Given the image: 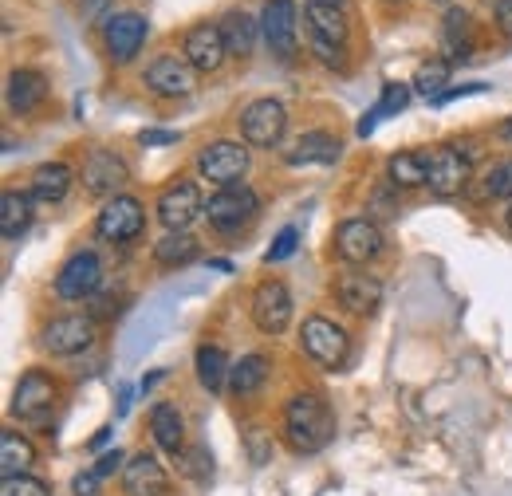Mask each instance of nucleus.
Instances as JSON below:
<instances>
[{
    "instance_id": "nucleus-10",
    "label": "nucleus",
    "mask_w": 512,
    "mask_h": 496,
    "mask_svg": "<svg viewBox=\"0 0 512 496\" xmlns=\"http://www.w3.org/2000/svg\"><path fill=\"white\" fill-rule=\"evenodd\" d=\"M201 213H205V201H201L197 182H190V178H178L174 186L162 189V197H158V221L170 233H186Z\"/></svg>"
},
{
    "instance_id": "nucleus-8",
    "label": "nucleus",
    "mask_w": 512,
    "mask_h": 496,
    "mask_svg": "<svg viewBox=\"0 0 512 496\" xmlns=\"http://www.w3.org/2000/svg\"><path fill=\"white\" fill-rule=\"evenodd\" d=\"M197 170H201V178H209L213 186H233V182H241L245 178V170H249V150L241 146V142H209L201 154H197Z\"/></svg>"
},
{
    "instance_id": "nucleus-9",
    "label": "nucleus",
    "mask_w": 512,
    "mask_h": 496,
    "mask_svg": "<svg viewBox=\"0 0 512 496\" xmlns=\"http://www.w3.org/2000/svg\"><path fill=\"white\" fill-rule=\"evenodd\" d=\"M260 32L264 44L276 60H292L300 48V32H296V4L292 0H268L264 16H260Z\"/></svg>"
},
{
    "instance_id": "nucleus-14",
    "label": "nucleus",
    "mask_w": 512,
    "mask_h": 496,
    "mask_svg": "<svg viewBox=\"0 0 512 496\" xmlns=\"http://www.w3.org/2000/svg\"><path fill=\"white\" fill-rule=\"evenodd\" d=\"M91 343H95V323L87 315H60L44 327V351H52L60 359L83 355Z\"/></svg>"
},
{
    "instance_id": "nucleus-43",
    "label": "nucleus",
    "mask_w": 512,
    "mask_h": 496,
    "mask_svg": "<svg viewBox=\"0 0 512 496\" xmlns=\"http://www.w3.org/2000/svg\"><path fill=\"white\" fill-rule=\"evenodd\" d=\"M249 453H253V465H264V461H268V441H264L260 430L249 434Z\"/></svg>"
},
{
    "instance_id": "nucleus-27",
    "label": "nucleus",
    "mask_w": 512,
    "mask_h": 496,
    "mask_svg": "<svg viewBox=\"0 0 512 496\" xmlns=\"http://www.w3.org/2000/svg\"><path fill=\"white\" fill-rule=\"evenodd\" d=\"M335 158H339V142H335L331 134H323V130L304 134V138L288 150V162H292V166H331Z\"/></svg>"
},
{
    "instance_id": "nucleus-17",
    "label": "nucleus",
    "mask_w": 512,
    "mask_h": 496,
    "mask_svg": "<svg viewBox=\"0 0 512 496\" xmlns=\"http://www.w3.org/2000/svg\"><path fill=\"white\" fill-rule=\"evenodd\" d=\"M335 300L351 315H371L383 304V280H375L371 272H343L335 276Z\"/></svg>"
},
{
    "instance_id": "nucleus-12",
    "label": "nucleus",
    "mask_w": 512,
    "mask_h": 496,
    "mask_svg": "<svg viewBox=\"0 0 512 496\" xmlns=\"http://www.w3.org/2000/svg\"><path fill=\"white\" fill-rule=\"evenodd\" d=\"M146 87L154 95H162V99H186L197 87V71H193V63L186 56L182 60L178 56H158L146 67Z\"/></svg>"
},
{
    "instance_id": "nucleus-33",
    "label": "nucleus",
    "mask_w": 512,
    "mask_h": 496,
    "mask_svg": "<svg viewBox=\"0 0 512 496\" xmlns=\"http://www.w3.org/2000/svg\"><path fill=\"white\" fill-rule=\"evenodd\" d=\"M229 363H225V351L221 347H197V378H201V386L209 390V394H217L225 382H229Z\"/></svg>"
},
{
    "instance_id": "nucleus-45",
    "label": "nucleus",
    "mask_w": 512,
    "mask_h": 496,
    "mask_svg": "<svg viewBox=\"0 0 512 496\" xmlns=\"http://www.w3.org/2000/svg\"><path fill=\"white\" fill-rule=\"evenodd\" d=\"M107 441H111V426H103V430H99V434L91 437V449H103V445H107Z\"/></svg>"
},
{
    "instance_id": "nucleus-32",
    "label": "nucleus",
    "mask_w": 512,
    "mask_h": 496,
    "mask_svg": "<svg viewBox=\"0 0 512 496\" xmlns=\"http://www.w3.org/2000/svg\"><path fill=\"white\" fill-rule=\"evenodd\" d=\"M264 378H268V359H264V355H245V359L229 371V386H233L237 398H249V394H256V390L264 386Z\"/></svg>"
},
{
    "instance_id": "nucleus-16",
    "label": "nucleus",
    "mask_w": 512,
    "mask_h": 496,
    "mask_svg": "<svg viewBox=\"0 0 512 496\" xmlns=\"http://www.w3.org/2000/svg\"><path fill=\"white\" fill-rule=\"evenodd\" d=\"M52 402H56V382L44 371H28L20 378L16 394H12V414L24 418V422H44Z\"/></svg>"
},
{
    "instance_id": "nucleus-47",
    "label": "nucleus",
    "mask_w": 512,
    "mask_h": 496,
    "mask_svg": "<svg viewBox=\"0 0 512 496\" xmlns=\"http://www.w3.org/2000/svg\"><path fill=\"white\" fill-rule=\"evenodd\" d=\"M158 374H162V371H150V374H146V378H142V390H150V386L158 382Z\"/></svg>"
},
{
    "instance_id": "nucleus-15",
    "label": "nucleus",
    "mask_w": 512,
    "mask_h": 496,
    "mask_svg": "<svg viewBox=\"0 0 512 496\" xmlns=\"http://www.w3.org/2000/svg\"><path fill=\"white\" fill-rule=\"evenodd\" d=\"M146 32H150V24H146L142 12H115L107 20V32H103L107 56L115 63H130L138 56V48L146 44Z\"/></svg>"
},
{
    "instance_id": "nucleus-37",
    "label": "nucleus",
    "mask_w": 512,
    "mask_h": 496,
    "mask_svg": "<svg viewBox=\"0 0 512 496\" xmlns=\"http://www.w3.org/2000/svg\"><path fill=\"white\" fill-rule=\"evenodd\" d=\"M485 197H509L512 201V158L509 162H497L489 174H485Z\"/></svg>"
},
{
    "instance_id": "nucleus-49",
    "label": "nucleus",
    "mask_w": 512,
    "mask_h": 496,
    "mask_svg": "<svg viewBox=\"0 0 512 496\" xmlns=\"http://www.w3.org/2000/svg\"><path fill=\"white\" fill-rule=\"evenodd\" d=\"M316 4H331V8H343V0H316Z\"/></svg>"
},
{
    "instance_id": "nucleus-11",
    "label": "nucleus",
    "mask_w": 512,
    "mask_h": 496,
    "mask_svg": "<svg viewBox=\"0 0 512 496\" xmlns=\"http://www.w3.org/2000/svg\"><path fill=\"white\" fill-rule=\"evenodd\" d=\"M99 288H103V264H99V256L95 252L67 256V264L60 268V276H56V296L67 300V304H75V300L95 296Z\"/></svg>"
},
{
    "instance_id": "nucleus-1",
    "label": "nucleus",
    "mask_w": 512,
    "mask_h": 496,
    "mask_svg": "<svg viewBox=\"0 0 512 496\" xmlns=\"http://www.w3.org/2000/svg\"><path fill=\"white\" fill-rule=\"evenodd\" d=\"M284 434L296 453H320L335 437V414L320 394H296L284 406Z\"/></svg>"
},
{
    "instance_id": "nucleus-50",
    "label": "nucleus",
    "mask_w": 512,
    "mask_h": 496,
    "mask_svg": "<svg viewBox=\"0 0 512 496\" xmlns=\"http://www.w3.org/2000/svg\"><path fill=\"white\" fill-rule=\"evenodd\" d=\"M505 225L512 229V201H509V213H505Z\"/></svg>"
},
{
    "instance_id": "nucleus-34",
    "label": "nucleus",
    "mask_w": 512,
    "mask_h": 496,
    "mask_svg": "<svg viewBox=\"0 0 512 496\" xmlns=\"http://www.w3.org/2000/svg\"><path fill=\"white\" fill-rule=\"evenodd\" d=\"M193 256H197V241L190 233H166L154 248V260L162 268H182V264H190Z\"/></svg>"
},
{
    "instance_id": "nucleus-24",
    "label": "nucleus",
    "mask_w": 512,
    "mask_h": 496,
    "mask_svg": "<svg viewBox=\"0 0 512 496\" xmlns=\"http://www.w3.org/2000/svg\"><path fill=\"white\" fill-rule=\"evenodd\" d=\"M442 52H446V63L469 60V52H473V16L465 8H449L446 12V20H442Z\"/></svg>"
},
{
    "instance_id": "nucleus-28",
    "label": "nucleus",
    "mask_w": 512,
    "mask_h": 496,
    "mask_svg": "<svg viewBox=\"0 0 512 496\" xmlns=\"http://www.w3.org/2000/svg\"><path fill=\"white\" fill-rule=\"evenodd\" d=\"M410 95H414V87H406V83H386L383 91H379V103L363 115V123H359V134L367 138L375 126H379V119H386V115H402L406 107H410Z\"/></svg>"
},
{
    "instance_id": "nucleus-48",
    "label": "nucleus",
    "mask_w": 512,
    "mask_h": 496,
    "mask_svg": "<svg viewBox=\"0 0 512 496\" xmlns=\"http://www.w3.org/2000/svg\"><path fill=\"white\" fill-rule=\"evenodd\" d=\"M501 138H505V142H512V119L505 126H501Z\"/></svg>"
},
{
    "instance_id": "nucleus-38",
    "label": "nucleus",
    "mask_w": 512,
    "mask_h": 496,
    "mask_svg": "<svg viewBox=\"0 0 512 496\" xmlns=\"http://www.w3.org/2000/svg\"><path fill=\"white\" fill-rule=\"evenodd\" d=\"M296 245H300V233L288 225V229H280V237L272 241V248L264 252V264H280V260H288L292 252H296Z\"/></svg>"
},
{
    "instance_id": "nucleus-6",
    "label": "nucleus",
    "mask_w": 512,
    "mask_h": 496,
    "mask_svg": "<svg viewBox=\"0 0 512 496\" xmlns=\"http://www.w3.org/2000/svg\"><path fill=\"white\" fill-rule=\"evenodd\" d=\"M300 347H304V355L316 359L320 367H339V363L347 359V331H343L339 323L323 319V315H312V319H304V327H300Z\"/></svg>"
},
{
    "instance_id": "nucleus-35",
    "label": "nucleus",
    "mask_w": 512,
    "mask_h": 496,
    "mask_svg": "<svg viewBox=\"0 0 512 496\" xmlns=\"http://www.w3.org/2000/svg\"><path fill=\"white\" fill-rule=\"evenodd\" d=\"M446 83H449V63L446 60H430L414 71V91H418V95H426L430 103L446 91Z\"/></svg>"
},
{
    "instance_id": "nucleus-26",
    "label": "nucleus",
    "mask_w": 512,
    "mask_h": 496,
    "mask_svg": "<svg viewBox=\"0 0 512 496\" xmlns=\"http://www.w3.org/2000/svg\"><path fill=\"white\" fill-rule=\"evenodd\" d=\"M75 182V174L67 170L64 162H44V166H36V174H32V182H28V193L36 197V201H44V205H56V201H64L67 189Z\"/></svg>"
},
{
    "instance_id": "nucleus-46",
    "label": "nucleus",
    "mask_w": 512,
    "mask_h": 496,
    "mask_svg": "<svg viewBox=\"0 0 512 496\" xmlns=\"http://www.w3.org/2000/svg\"><path fill=\"white\" fill-rule=\"evenodd\" d=\"M119 414H130V386H123V394H119Z\"/></svg>"
},
{
    "instance_id": "nucleus-40",
    "label": "nucleus",
    "mask_w": 512,
    "mask_h": 496,
    "mask_svg": "<svg viewBox=\"0 0 512 496\" xmlns=\"http://www.w3.org/2000/svg\"><path fill=\"white\" fill-rule=\"evenodd\" d=\"M178 134L174 130H142L138 134V146H174Z\"/></svg>"
},
{
    "instance_id": "nucleus-23",
    "label": "nucleus",
    "mask_w": 512,
    "mask_h": 496,
    "mask_svg": "<svg viewBox=\"0 0 512 496\" xmlns=\"http://www.w3.org/2000/svg\"><path fill=\"white\" fill-rule=\"evenodd\" d=\"M465 182H469V158H461L449 146L430 154V178H426V186L434 189V193H457Z\"/></svg>"
},
{
    "instance_id": "nucleus-19",
    "label": "nucleus",
    "mask_w": 512,
    "mask_h": 496,
    "mask_svg": "<svg viewBox=\"0 0 512 496\" xmlns=\"http://www.w3.org/2000/svg\"><path fill=\"white\" fill-rule=\"evenodd\" d=\"M182 56L193 63V71H205V75L217 71L225 63V56H229L225 36H221V24H197V28H190Z\"/></svg>"
},
{
    "instance_id": "nucleus-41",
    "label": "nucleus",
    "mask_w": 512,
    "mask_h": 496,
    "mask_svg": "<svg viewBox=\"0 0 512 496\" xmlns=\"http://www.w3.org/2000/svg\"><path fill=\"white\" fill-rule=\"evenodd\" d=\"M123 465H127V461H123V453H119V449H111V453H103V457L95 461V473L107 481V477H111L115 469H123Z\"/></svg>"
},
{
    "instance_id": "nucleus-30",
    "label": "nucleus",
    "mask_w": 512,
    "mask_h": 496,
    "mask_svg": "<svg viewBox=\"0 0 512 496\" xmlns=\"http://www.w3.org/2000/svg\"><path fill=\"white\" fill-rule=\"evenodd\" d=\"M221 36H225V48H229V56H249L256 44V24L249 12H229L225 20H221Z\"/></svg>"
},
{
    "instance_id": "nucleus-13",
    "label": "nucleus",
    "mask_w": 512,
    "mask_h": 496,
    "mask_svg": "<svg viewBox=\"0 0 512 496\" xmlns=\"http://www.w3.org/2000/svg\"><path fill=\"white\" fill-rule=\"evenodd\" d=\"M249 311H253V323L264 335H280L292 323V296H288V288L280 280H264L253 292Z\"/></svg>"
},
{
    "instance_id": "nucleus-4",
    "label": "nucleus",
    "mask_w": 512,
    "mask_h": 496,
    "mask_svg": "<svg viewBox=\"0 0 512 496\" xmlns=\"http://www.w3.org/2000/svg\"><path fill=\"white\" fill-rule=\"evenodd\" d=\"M142 225H146L142 201L119 193V197H111V201L103 205V213H99V221H95V233H99V241H107V245H127V241H134V237L142 233Z\"/></svg>"
},
{
    "instance_id": "nucleus-31",
    "label": "nucleus",
    "mask_w": 512,
    "mask_h": 496,
    "mask_svg": "<svg viewBox=\"0 0 512 496\" xmlns=\"http://www.w3.org/2000/svg\"><path fill=\"white\" fill-rule=\"evenodd\" d=\"M32 461H36V449H32L28 437L12 434V430L0 437V469H4V477H20V473H28Z\"/></svg>"
},
{
    "instance_id": "nucleus-44",
    "label": "nucleus",
    "mask_w": 512,
    "mask_h": 496,
    "mask_svg": "<svg viewBox=\"0 0 512 496\" xmlns=\"http://www.w3.org/2000/svg\"><path fill=\"white\" fill-rule=\"evenodd\" d=\"M497 28L512 36V0H497Z\"/></svg>"
},
{
    "instance_id": "nucleus-25",
    "label": "nucleus",
    "mask_w": 512,
    "mask_h": 496,
    "mask_svg": "<svg viewBox=\"0 0 512 496\" xmlns=\"http://www.w3.org/2000/svg\"><path fill=\"white\" fill-rule=\"evenodd\" d=\"M32 225V193L20 189H4L0 193V233L4 241H20Z\"/></svg>"
},
{
    "instance_id": "nucleus-21",
    "label": "nucleus",
    "mask_w": 512,
    "mask_h": 496,
    "mask_svg": "<svg viewBox=\"0 0 512 496\" xmlns=\"http://www.w3.org/2000/svg\"><path fill=\"white\" fill-rule=\"evenodd\" d=\"M4 95H8V107L16 115H32L48 99V79L40 71H32V67H20V71L8 75V91Z\"/></svg>"
},
{
    "instance_id": "nucleus-3",
    "label": "nucleus",
    "mask_w": 512,
    "mask_h": 496,
    "mask_svg": "<svg viewBox=\"0 0 512 496\" xmlns=\"http://www.w3.org/2000/svg\"><path fill=\"white\" fill-rule=\"evenodd\" d=\"M304 20H308V36H312V48L320 52V60L339 67L343 63V44H347V16H343V8L308 0Z\"/></svg>"
},
{
    "instance_id": "nucleus-7",
    "label": "nucleus",
    "mask_w": 512,
    "mask_h": 496,
    "mask_svg": "<svg viewBox=\"0 0 512 496\" xmlns=\"http://www.w3.org/2000/svg\"><path fill=\"white\" fill-rule=\"evenodd\" d=\"M284 130H288V111L276 99H256L241 111V138L249 146L268 150V146H276L284 138Z\"/></svg>"
},
{
    "instance_id": "nucleus-2",
    "label": "nucleus",
    "mask_w": 512,
    "mask_h": 496,
    "mask_svg": "<svg viewBox=\"0 0 512 496\" xmlns=\"http://www.w3.org/2000/svg\"><path fill=\"white\" fill-rule=\"evenodd\" d=\"M260 213V197L249 186H221L209 201H205V217L217 233L237 237L245 225H253V217Z\"/></svg>"
},
{
    "instance_id": "nucleus-36",
    "label": "nucleus",
    "mask_w": 512,
    "mask_h": 496,
    "mask_svg": "<svg viewBox=\"0 0 512 496\" xmlns=\"http://www.w3.org/2000/svg\"><path fill=\"white\" fill-rule=\"evenodd\" d=\"M0 496H52V489L32 477V473H20V477H4L0 481Z\"/></svg>"
},
{
    "instance_id": "nucleus-39",
    "label": "nucleus",
    "mask_w": 512,
    "mask_h": 496,
    "mask_svg": "<svg viewBox=\"0 0 512 496\" xmlns=\"http://www.w3.org/2000/svg\"><path fill=\"white\" fill-rule=\"evenodd\" d=\"M99 485H103V477H99L95 469H83V473L71 481V493L75 496H99Z\"/></svg>"
},
{
    "instance_id": "nucleus-5",
    "label": "nucleus",
    "mask_w": 512,
    "mask_h": 496,
    "mask_svg": "<svg viewBox=\"0 0 512 496\" xmlns=\"http://www.w3.org/2000/svg\"><path fill=\"white\" fill-rule=\"evenodd\" d=\"M335 252H339L343 264L363 268V264H371V260L383 252V233H379V225L367 221V217H347V221L335 229Z\"/></svg>"
},
{
    "instance_id": "nucleus-18",
    "label": "nucleus",
    "mask_w": 512,
    "mask_h": 496,
    "mask_svg": "<svg viewBox=\"0 0 512 496\" xmlns=\"http://www.w3.org/2000/svg\"><path fill=\"white\" fill-rule=\"evenodd\" d=\"M127 182V162L111 150H95L83 166V186L91 197H119L115 189Z\"/></svg>"
},
{
    "instance_id": "nucleus-20",
    "label": "nucleus",
    "mask_w": 512,
    "mask_h": 496,
    "mask_svg": "<svg viewBox=\"0 0 512 496\" xmlns=\"http://www.w3.org/2000/svg\"><path fill=\"white\" fill-rule=\"evenodd\" d=\"M123 489L127 496H162L166 493V469L154 453H134L123 469Z\"/></svg>"
},
{
    "instance_id": "nucleus-29",
    "label": "nucleus",
    "mask_w": 512,
    "mask_h": 496,
    "mask_svg": "<svg viewBox=\"0 0 512 496\" xmlns=\"http://www.w3.org/2000/svg\"><path fill=\"white\" fill-rule=\"evenodd\" d=\"M386 174H390L394 189L426 186V178H430V154H394L386 162Z\"/></svg>"
},
{
    "instance_id": "nucleus-22",
    "label": "nucleus",
    "mask_w": 512,
    "mask_h": 496,
    "mask_svg": "<svg viewBox=\"0 0 512 496\" xmlns=\"http://www.w3.org/2000/svg\"><path fill=\"white\" fill-rule=\"evenodd\" d=\"M150 434H154L162 453L182 457V449H186V422H182V410H178L174 402H158V406L150 410Z\"/></svg>"
},
{
    "instance_id": "nucleus-42",
    "label": "nucleus",
    "mask_w": 512,
    "mask_h": 496,
    "mask_svg": "<svg viewBox=\"0 0 512 496\" xmlns=\"http://www.w3.org/2000/svg\"><path fill=\"white\" fill-rule=\"evenodd\" d=\"M186 465H190V469H186L190 477H209V473H213V461H205V449H193Z\"/></svg>"
},
{
    "instance_id": "nucleus-51",
    "label": "nucleus",
    "mask_w": 512,
    "mask_h": 496,
    "mask_svg": "<svg viewBox=\"0 0 512 496\" xmlns=\"http://www.w3.org/2000/svg\"><path fill=\"white\" fill-rule=\"evenodd\" d=\"M438 4H449V0H438Z\"/></svg>"
}]
</instances>
